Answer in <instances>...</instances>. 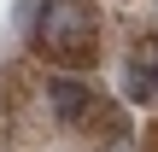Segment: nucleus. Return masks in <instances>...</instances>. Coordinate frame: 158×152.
Returning <instances> with one entry per match:
<instances>
[{"mask_svg": "<svg viewBox=\"0 0 158 152\" xmlns=\"http://www.w3.org/2000/svg\"><path fill=\"white\" fill-rule=\"evenodd\" d=\"M47 105H53V117L76 123V117H88V111H94V88H88V82H76V76H53V82H47Z\"/></svg>", "mask_w": 158, "mask_h": 152, "instance_id": "obj_3", "label": "nucleus"}, {"mask_svg": "<svg viewBox=\"0 0 158 152\" xmlns=\"http://www.w3.org/2000/svg\"><path fill=\"white\" fill-rule=\"evenodd\" d=\"M106 152H135V146H129V141H111V146H106Z\"/></svg>", "mask_w": 158, "mask_h": 152, "instance_id": "obj_4", "label": "nucleus"}, {"mask_svg": "<svg viewBox=\"0 0 158 152\" xmlns=\"http://www.w3.org/2000/svg\"><path fill=\"white\" fill-rule=\"evenodd\" d=\"M129 100H158V35H141V47L129 53Z\"/></svg>", "mask_w": 158, "mask_h": 152, "instance_id": "obj_2", "label": "nucleus"}, {"mask_svg": "<svg viewBox=\"0 0 158 152\" xmlns=\"http://www.w3.org/2000/svg\"><path fill=\"white\" fill-rule=\"evenodd\" d=\"M35 53H47L53 64H94V18L76 0H41L35 12Z\"/></svg>", "mask_w": 158, "mask_h": 152, "instance_id": "obj_1", "label": "nucleus"}, {"mask_svg": "<svg viewBox=\"0 0 158 152\" xmlns=\"http://www.w3.org/2000/svg\"><path fill=\"white\" fill-rule=\"evenodd\" d=\"M147 146H152V152H158V123H152V141H147Z\"/></svg>", "mask_w": 158, "mask_h": 152, "instance_id": "obj_5", "label": "nucleus"}]
</instances>
